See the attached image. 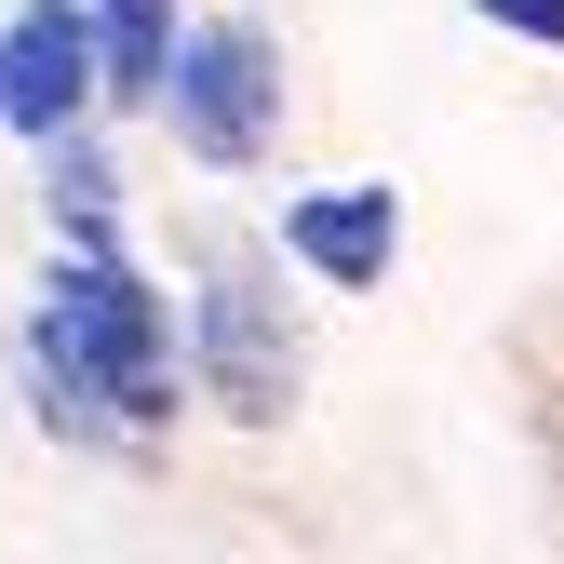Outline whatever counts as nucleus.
<instances>
[{
	"label": "nucleus",
	"mask_w": 564,
	"mask_h": 564,
	"mask_svg": "<svg viewBox=\"0 0 564 564\" xmlns=\"http://www.w3.org/2000/svg\"><path fill=\"white\" fill-rule=\"evenodd\" d=\"M28 364H41V390H54V431H67V416H82V431H95V416H121V431H162V416H175L162 310L134 296L108 256L54 282V310H41V336H28Z\"/></svg>",
	"instance_id": "f257e3e1"
},
{
	"label": "nucleus",
	"mask_w": 564,
	"mask_h": 564,
	"mask_svg": "<svg viewBox=\"0 0 564 564\" xmlns=\"http://www.w3.org/2000/svg\"><path fill=\"white\" fill-rule=\"evenodd\" d=\"M162 108H175V134H188L202 162H256L269 134H282V54H269V28L175 41L162 54Z\"/></svg>",
	"instance_id": "f03ea898"
},
{
	"label": "nucleus",
	"mask_w": 564,
	"mask_h": 564,
	"mask_svg": "<svg viewBox=\"0 0 564 564\" xmlns=\"http://www.w3.org/2000/svg\"><path fill=\"white\" fill-rule=\"evenodd\" d=\"M202 390H216L229 416H269L296 403V336H282V310L256 296V282L229 269V282H202Z\"/></svg>",
	"instance_id": "7ed1b4c3"
},
{
	"label": "nucleus",
	"mask_w": 564,
	"mask_h": 564,
	"mask_svg": "<svg viewBox=\"0 0 564 564\" xmlns=\"http://www.w3.org/2000/svg\"><path fill=\"white\" fill-rule=\"evenodd\" d=\"M82 108H95V14L28 0V14L0 28V121L14 134H67Z\"/></svg>",
	"instance_id": "20e7f679"
},
{
	"label": "nucleus",
	"mask_w": 564,
	"mask_h": 564,
	"mask_svg": "<svg viewBox=\"0 0 564 564\" xmlns=\"http://www.w3.org/2000/svg\"><path fill=\"white\" fill-rule=\"evenodd\" d=\"M390 242H403L390 188H323V202H296V216H282V256H310V269L336 282V296L390 282Z\"/></svg>",
	"instance_id": "39448f33"
},
{
	"label": "nucleus",
	"mask_w": 564,
	"mask_h": 564,
	"mask_svg": "<svg viewBox=\"0 0 564 564\" xmlns=\"http://www.w3.org/2000/svg\"><path fill=\"white\" fill-rule=\"evenodd\" d=\"M175 0H95V95H162Z\"/></svg>",
	"instance_id": "423d86ee"
},
{
	"label": "nucleus",
	"mask_w": 564,
	"mask_h": 564,
	"mask_svg": "<svg viewBox=\"0 0 564 564\" xmlns=\"http://www.w3.org/2000/svg\"><path fill=\"white\" fill-rule=\"evenodd\" d=\"M470 14H484V28H511V41H551V54H564V0H470Z\"/></svg>",
	"instance_id": "0eeeda50"
}]
</instances>
